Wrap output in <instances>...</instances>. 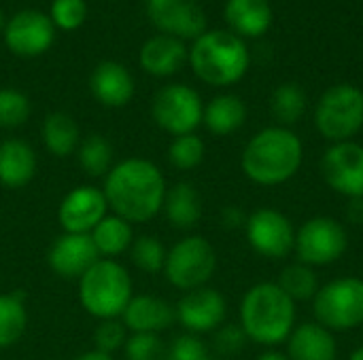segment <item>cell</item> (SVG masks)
<instances>
[{
  "label": "cell",
  "instance_id": "obj_1",
  "mask_svg": "<svg viewBox=\"0 0 363 360\" xmlns=\"http://www.w3.org/2000/svg\"><path fill=\"white\" fill-rule=\"evenodd\" d=\"M166 178L162 170L143 157H130L111 168L104 176V197L113 214L128 223H149L166 199Z\"/></svg>",
  "mask_w": 363,
  "mask_h": 360
},
{
  "label": "cell",
  "instance_id": "obj_2",
  "mask_svg": "<svg viewBox=\"0 0 363 360\" xmlns=\"http://www.w3.org/2000/svg\"><path fill=\"white\" fill-rule=\"evenodd\" d=\"M304 161V146L298 134L287 127H266L245 146L240 168L245 176L262 187H277L291 180Z\"/></svg>",
  "mask_w": 363,
  "mask_h": 360
},
{
  "label": "cell",
  "instance_id": "obj_3",
  "mask_svg": "<svg viewBox=\"0 0 363 360\" xmlns=\"http://www.w3.org/2000/svg\"><path fill=\"white\" fill-rule=\"evenodd\" d=\"M296 301L277 282L251 286L240 301V327L259 346H279L296 329Z\"/></svg>",
  "mask_w": 363,
  "mask_h": 360
},
{
  "label": "cell",
  "instance_id": "obj_4",
  "mask_svg": "<svg viewBox=\"0 0 363 360\" xmlns=\"http://www.w3.org/2000/svg\"><path fill=\"white\" fill-rule=\"evenodd\" d=\"M249 62L245 40L228 30H206L189 49V66L194 74L213 87L238 83L247 74Z\"/></svg>",
  "mask_w": 363,
  "mask_h": 360
},
{
  "label": "cell",
  "instance_id": "obj_5",
  "mask_svg": "<svg viewBox=\"0 0 363 360\" xmlns=\"http://www.w3.org/2000/svg\"><path fill=\"white\" fill-rule=\"evenodd\" d=\"M132 297V278L115 259H100L79 278V301L98 320L123 316Z\"/></svg>",
  "mask_w": 363,
  "mask_h": 360
},
{
  "label": "cell",
  "instance_id": "obj_6",
  "mask_svg": "<svg viewBox=\"0 0 363 360\" xmlns=\"http://www.w3.org/2000/svg\"><path fill=\"white\" fill-rule=\"evenodd\" d=\"M315 125L332 144L351 140L363 127L362 89L349 83L330 87L317 104Z\"/></svg>",
  "mask_w": 363,
  "mask_h": 360
},
{
  "label": "cell",
  "instance_id": "obj_7",
  "mask_svg": "<svg viewBox=\"0 0 363 360\" xmlns=\"http://www.w3.org/2000/svg\"><path fill=\"white\" fill-rule=\"evenodd\" d=\"M217 269V252L202 236H187L179 240L166 257L164 276L179 291H196L206 286Z\"/></svg>",
  "mask_w": 363,
  "mask_h": 360
},
{
  "label": "cell",
  "instance_id": "obj_8",
  "mask_svg": "<svg viewBox=\"0 0 363 360\" xmlns=\"http://www.w3.org/2000/svg\"><path fill=\"white\" fill-rule=\"evenodd\" d=\"M315 301V318L321 327L334 331H351L363 325V280L336 278L321 286Z\"/></svg>",
  "mask_w": 363,
  "mask_h": 360
},
{
  "label": "cell",
  "instance_id": "obj_9",
  "mask_svg": "<svg viewBox=\"0 0 363 360\" xmlns=\"http://www.w3.org/2000/svg\"><path fill=\"white\" fill-rule=\"evenodd\" d=\"M151 115L160 129L177 138L196 132L204 117V104L200 93L189 85L170 83L153 95Z\"/></svg>",
  "mask_w": 363,
  "mask_h": 360
},
{
  "label": "cell",
  "instance_id": "obj_10",
  "mask_svg": "<svg viewBox=\"0 0 363 360\" xmlns=\"http://www.w3.org/2000/svg\"><path fill=\"white\" fill-rule=\"evenodd\" d=\"M349 248L347 229L330 216L308 219L296 231V252L308 267H323L336 263Z\"/></svg>",
  "mask_w": 363,
  "mask_h": 360
},
{
  "label": "cell",
  "instance_id": "obj_11",
  "mask_svg": "<svg viewBox=\"0 0 363 360\" xmlns=\"http://www.w3.org/2000/svg\"><path fill=\"white\" fill-rule=\"evenodd\" d=\"M249 246L266 259H285L296 248V229L291 221L274 210L259 208L247 216L245 223Z\"/></svg>",
  "mask_w": 363,
  "mask_h": 360
},
{
  "label": "cell",
  "instance_id": "obj_12",
  "mask_svg": "<svg viewBox=\"0 0 363 360\" xmlns=\"http://www.w3.org/2000/svg\"><path fill=\"white\" fill-rule=\"evenodd\" d=\"M2 38L13 55L36 57L51 49L55 40V25L47 13L23 8L6 21Z\"/></svg>",
  "mask_w": 363,
  "mask_h": 360
},
{
  "label": "cell",
  "instance_id": "obj_13",
  "mask_svg": "<svg viewBox=\"0 0 363 360\" xmlns=\"http://www.w3.org/2000/svg\"><path fill=\"white\" fill-rule=\"evenodd\" d=\"M323 180L332 191L349 199L363 197V146L347 140L332 144L321 159Z\"/></svg>",
  "mask_w": 363,
  "mask_h": 360
},
{
  "label": "cell",
  "instance_id": "obj_14",
  "mask_svg": "<svg viewBox=\"0 0 363 360\" xmlns=\"http://www.w3.org/2000/svg\"><path fill=\"white\" fill-rule=\"evenodd\" d=\"M145 8L162 34L196 40L206 32V15L196 0H145Z\"/></svg>",
  "mask_w": 363,
  "mask_h": 360
},
{
  "label": "cell",
  "instance_id": "obj_15",
  "mask_svg": "<svg viewBox=\"0 0 363 360\" xmlns=\"http://www.w3.org/2000/svg\"><path fill=\"white\" fill-rule=\"evenodd\" d=\"M106 212L108 204L102 189L81 185L64 195L57 208V221L64 233H91Z\"/></svg>",
  "mask_w": 363,
  "mask_h": 360
},
{
  "label": "cell",
  "instance_id": "obj_16",
  "mask_svg": "<svg viewBox=\"0 0 363 360\" xmlns=\"http://www.w3.org/2000/svg\"><path fill=\"white\" fill-rule=\"evenodd\" d=\"M174 310H177V320L191 335L217 331L228 316L225 297L208 286L185 293Z\"/></svg>",
  "mask_w": 363,
  "mask_h": 360
},
{
  "label": "cell",
  "instance_id": "obj_17",
  "mask_svg": "<svg viewBox=\"0 0 363 360\" xmlns=\"http://www.w3.org/2000/svg\"><path fill=\"white\" fill-rule=\"evenodd\" d=\"M100 255L89 233H62L47 252V263L64 280H79Z\"/></svg>",
  "mask_w": 363,
  "mask_h": 360
},
{
  "label": "cell",
  "instance_id": "obj_18",
  "mask_svg": "<svg viewBox=\"0 0 363 360\" xmlns=\"http://www.w3.org/2000/svg\"><path fill=\"white\" fill-rule=\"evenodd\" d=\"M89 89L96 102H100L102 106L123 108L125 104L132 102L136 85H134V76L123 64L115 59H104L91 70Z\"/></svg>",
  "mask_w": 363,
  "mask_h": 360
},
{
  "label": "cell",
  "instance_id": "obj_19",
  "mask_svg": "<svg viewBox=\"0 0 363 360\" xmlns=\"http://www.w3.org/2000/svg\"><path fill=\"white\" fill-rule=\"evenodd\" d=\"M138 59L147 74L172 76L185 66V62H189V51L185 47V40L168 34H157L145 40Z\"/></svg>",
  "mask_w": 363,
  "mask_h": 360
},
{
  "label": "cell",
  "instance_id": "obj_20",
  "mask_svg": "<svg viewBox=\"0 0 363 360\" xmlns=\"http://www.w3.org/2000/svg\"><path fill=\"white\" fill-rule=\"evenodd\" d=\"M123 325L132 333H160L166 331L177 320V310L162 297L153 295H136L128 303L123 316Z\"/></svg>",
  "mask_w": 363,
  "mask_h": 360
},
{
  "label": "cell",
  "instance_id": "obj_21",
  "mask_svg": "<svg viewBox=\"0 0 363 360\" xmlns=\"http://www.w3.org/2000/svg\"><path fill=\"white\" fill-rule=\"evenodd\" d=\"M36 153L21 138L0 142V185L6 189H23L36 176Z\"/></svg>",
  "mask_w": 363,
  "mask_h": 360
},
{
  "label": "cell",
  "instance_id": "obj_22",
  "mask_svg": "<svg viewBox=\"0 0 363 360\" xmlns=\"http://www.w3.org/2000/svg\"><path fill=\"white\" fill-rule=\"evenodd\" d=\"M338 344L334 333L319 323H304L296 327L287 339L289 360H336Z\"/></svg>",
  "mask_w": 363,
  "mask_h": 360
},
{
  "label": "cell",
  "instance_id": "obj_23",
  "mask_svg": "<svg viewBox=\"0 0 363 360\" xmlns=\"http://www.w3.org/2000/svg\"><path fill=\"white\" fill-rule=\"evenodd\" d=\"M223 15L232 32L247 38L266 34L272 23V6L268 0H228Z\"/></svg>",
  "mask_w": 363,
  "mask_h": 360
},
{
  "label": "cell",
  "instance_id": "obj_24",
  "mask_svg": "<svg viewBox=\"0 0 363 360\" xmlns=\"http://www.w3.org/2000/svg\"><path fill=\"white\" fill-rule=\"evenodd\" d=\"M162 212L174 229H194L202 219V197L191 182H177L166 191Z\"/></svg>",
  "mask_w": 363,
  "mask_h": 360
},
{
  "label": "cell",
  "instance_id": "obj_25",
  "mask_svg": "<svg viewBox=\"0 0 363 360\" xmlns=\"http://www.w3.org/2000/svg\"><path fill=\"white\" fill-rule=\"evenodd\" d=\"M245 121H247V106L238 95L223 93L213 98L204 106L202 123L215 136H230L238 132L245 125Z\"/></svg>",
  "mask_w": 363,
  "mask_h": 360
},
{
  "label": "cell",
  "instance_id": "obj_26",
  "mask_svg": "<svg viewBox=\"0 0 363 360\" xmlns=\"http://www.w3.org/2000/svg\"><path fill=\"white\" fill-rule=\"evenodd\" d=\"M43 144L47 153H51L57 159H64L68 155H74L81 144V132L77 121L66 112H49L40 127Z\"/></svg>",
  "mask_w": 363,
  "mask_h": 360
},
{
  "label": "cell",
  "instance_id": "obj_27",
  "mask_svg": "<svg viewBox=\"0 0 363 360\" xmlns=\"http://www.w3.org/2000/svg\"><path fill=\"white\" fill-rule=\"evenodd\" d=\"M94 240V246L100 255V259H115L130 250L134 242V229L132 223L123 221L117 214H106L96 229L89 233Z\"/></svg>",
  "mask_w": 363,
  "mask_h": 360
},
{
  "label": "cell",
  "instance_id": "obj_28",
  "mask_svg": "<svg viewBox=\"0 0 363 360\" xmlns=\"http://www.w3.org/2000/svg\"><path fill=\"white\" fill-rule=\"evenodd\" d=\"M28 327L26 293L13 291L0 295V350L15 346Z\"/></svg>",
  "mask_w": 363,
  "mask_h": 360
},
{
  "label": "cell",
  "instance_id": "obj_29",
  "mask_svg": "<svg viewBox=\"0 0 363 360\" xmlns=\"http://www.w3.org/2000/svg\"><path fill=\"white\" fill-rule=\"evenodd\" d=\"M74 155L79 168L91 178H102L113 168V146L100 134H89L87 138H83Z\"/></svg>",
  "mask_w": 363,
  "mask_h": 360
},
{
  "label": "cell",
  "instance_id": "obj_30",
  "mask_svg": "<svg viewBox=\"0 0 363 360\" xmlns=\"http://www.w3.org/2000/svg\"><path fill=\"white\" fill-rule=\"evenodd\" d=\"M270 110H272V117L281 123V127L298 123L306 112V93H304V89L300 85H296V83L279 85L274 89V93H272Z\"/></svg>",
  "mask_w": 363,
  "mask_h": 360
},
{
  "label": "cell",
  "instance_id": "obj_31",
  "mask_svg": "<svg viewBox=\"0 0 363 360\" xmlns=\"http://www.w3.org/2000/svg\"><path fill=\"white\" fill-rule=\"evenodd\" d=\"M277 284L294 301H308L319 291V280H317L313 267H308L304 263H294V265L285 267Z\"/></svg>",
  "mask_w": 363,
  "mask_h": 360
},
{
  "label": "cell",
  "instance_id": "obj_32",
  "mask_svg": "<svg viewBox=\"0 0 363 360\" xmlns=\"http://www.w3.org/2000/svg\"><path fill=\"white\" fill-rule=\"evenodd\" d=\"M166 257H168V250L153 236L134 238V242L130 246V259H132V263L140 272H145V274H160V272H164Z\"/></svg>",
  "mask_w": 363,
  "mask_h": 360
},
{
  "label": "cell",
  "instance_id": "obj_33",
  "mask_svg": "<svg viewBox=\"0 0 363 360\" xmlns=\"http://www.w3.org/2000/svg\"><path fill=\"white\" fill-rule=\"evenodd\" d=\"M32 115L30 98L15 89L2 87L0 89V129H15L21 127Z\"/></svg>",
  "mask_w": 363,
  "mask_h": 360
},
{
  "label": "cell",
  "instance_id": "obj_34",
  "mask_svg": "<svg viewBox=\"0 0 363 360\" xmlns=\"http://www.w3.org/2000/svg\"><path fill=\"white\" fill-rule=\"evenodd\" d=\"M204 155H206L204 140L196 134L177 136L168 146V161L183 172L198 168L204 161Z\"/></svg>",
  "mask_w": 363,
  "mask_h": 360
},
{
  "label": "cell",
  "instance_id": "obj_35",
  "mask_svg": "<svg viewBox=\"0 0 363 360\" xmlns=\"http://www.w3.org/2000/svg\"><path fill=\"white\" fill-rule=\"evenodd\" d=\"M128 360H166L168 348L155 333H132L125 342Z\"/></svg>",
  "mask_w": 363,
  "mask_h": 360
},
{
  "label": "cell",
  "instance_id": "obj_36",
  "mask_svg": "<svg viewBox=\"0 0 363 360\" xmlns=\"http://www.w3.org/2000/svg\"><path fill=\"white\" fill-rule=\"evenodd\" d=\"M49 17L55 28L74 32L87 19V2L85 0H53Z\"/></svg>",
  "mask_w": 363,
  "mask_h": 360
},
{
  "label": "cell",
  "instance_id": "obj_37",
  "mask_svg": "<svg viewBox=\"0 0 363 360\" xmlns=\"http://www.w3.org/2000/svg\"><path fill=\"white\" fill-rule=\"evenodd\" d=\"M128 342V329L121 320H100V325L94 331V346L100 352L113 354L119 348H123Z\"/></svg>",
  "mask_w": 363,
  "mask_h": 360
},
{
  "label": "cell",
  "instance_id": "obj_38",
  "mask_svg": "<svg viewBox=\"0 0 363 360\" xmlns=\"http://www.w3.org/2000/svg\"><path fill=\"white\" fill-rule=\"evenodd\" d=\"M166 360H211L208 359V348L198 335H179L172 346L168 348Z\"/></svg>",
  "mask_w": 363,
  "mask_h": 360
},
{
  "label": "cell",
  "instance_id": "obj_39",
  "mask_svg": "<svg viewBox=\"0 0 363 360\" xmlns=\"http://www.w3.org/2000/svg\"><path fill=\"white\" fill-rule=\"evenodd\" d=\"M247 344V335L240 325H225L219 327L215 333V350L221 356H234L238 354Z\"/></svg>",
  "mask_w": 363,
  "mask_h": 360
},
{
  "label": "cell",
  "instance_id": "obj_40",
  "mask_svg": "<svg viewBox=\"0 0 363 360\" xmlns=\"http://www.w3.org/2000/svg\"><path fill=\"white\" fill-rule=\"evenodd\" d=\"M219 221H221V225H223L225 229H238V227H245L247 216H245V212H242L238 206H225V208L221 210Z\"/></svg>",
  "mask_w": 363,
  "mask_h": 360
},
{
  "label": "cell",
  "instance_id": "obj_41",
  "mask_svg": "<svg viewBox=\"0 0 363 360\" xmlns=\"http://www.w3.org/2000/svg\"><path fill=\"white\" fill-rule=\"evenodd\" d=\"M353 204L349 206L347 210V216L353 221V223H363V197L359 199H351Z\"/></svg>",
  "mask_w": 363,
  "mask_h": 360
},
{
  "label": "cell",
  "instance_id": "obj_42",
  "mask_svg": "<svg viewBox=\"0 0 363 360\" xmlns=\"http://www.w3.org/2000/svg\"><path fill=\"white\" fill-rule=\"evenodd\" d=\"M74 360H115L113 359V354H106V352H100V350H89V352H83V354H79Z\"/></svg>",
  "mask_w": 363,
  "mask_h": 360
},
{
  "label": "cell",
  "instance_id": "obj_43",
  "mask_svg": "<svg viewBox=\"0 0 363 360\" xmlns=\"http://www.w3.org/2000/svg\"><path fill=\"white\" fill-rule=\"evenodd\" d=\"M257 360H289V359H287V354H281V352H277V350H270V352H264V354H262Z\"/></svg>",
  "mask_w": 363,
  "mask_h": 360
},
{
  "label": "cell",
  "instance_id": "obj_44",
  "mask_svg": "<svg viewBox=\"0 0 363 360\" xmlns=\"http://www.w3.org/2000/svg\"><path fill=\"white\" fill-rule=\"evenodd\" d=\"M349 360H363V346H362V348H357V350H355V352L351 354V359H349Z\"/></svg>",
  "mask_w": 363,
  "mask_h": 360
},
{
  "label": "cell",
  "instance_id": "obj_45",
  "mask_svg": "<svg viewBox=\"0 0 363 360\" xmlns=\"http://www.w3.org/2000/svg\"><path fill=\"white\" fill-rule=\"evenodd\" d=\"M4 25H6V21H4V13H2V8H0V34L4 32Z\"/></svg>",
  "mask_w": 363,
  "mask_h": 360
},
{
  "label": "cell",
  "instance_id": "obj_46",
  "mask_svg": "<svg viewBox=\"0 0 363 360\" xmlns=\"http://www.w3.org/2000/svg\"><path fill=\"white\" fill-rule=\"evenodd\" d=\"M211 360H213V359H211Z\"/></svg>",
  "mask_w": 363,
  "mask_h": 360
}]
</instances>
